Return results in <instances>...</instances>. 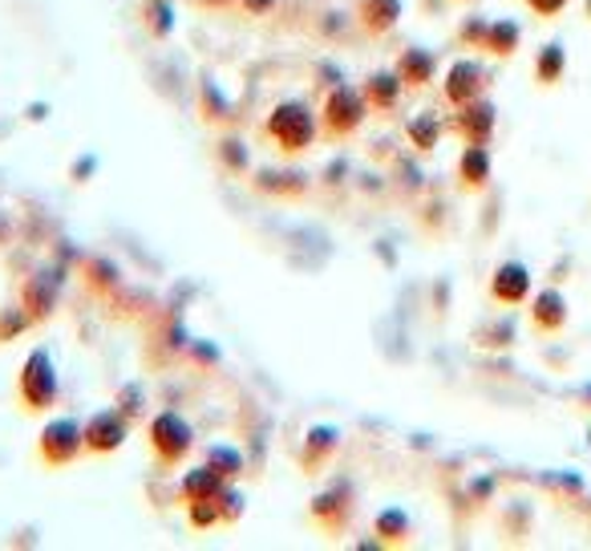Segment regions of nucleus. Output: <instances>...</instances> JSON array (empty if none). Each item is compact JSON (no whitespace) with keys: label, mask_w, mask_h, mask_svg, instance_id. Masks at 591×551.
Segmentation results:
<instances>
[{"label":"nucleus","mask_w":591,"mask_h":551,"mask_svg":"<svg viewBox=\"0 0 591 551\" xmlns=\"http://www.w3.org/2000/svg\"><path fill=\"white\" fill-rule=\"evenodd\" d=\"M264 134H268V142L276 151L296 158V154H304L316 146V139H321V114H316L309 102L288 98V102L271 106L268 122H264Z\"/></svg>","instance_id":"nucleus-1"},{"label":"nucleus","mask_w":591,"mask_h":551,"mask_svg":"<svg viewBox=\"0 0 591 551\" xmlns=\"http://www.w3.org/2000/svg\"><path fill=\"white\" fill-rule=\"evenodd\" d=\"M16 398L29 414H49L62 398V370L45 345L29 349V357L21 361V373H16Z\"/></svg>","instance_id":"nucleus-2"},{"label":"nucleus","mask_w":591,"mask_h":551,"mask_svg":"<svg viewBox=\"0 0 591 551\" xmlns=\"http://www.w3.org/2000/svg\"><path fill=\"white\" fill-rule=\"evenodd\" d=\"M369 114H373V106H369L365 90L348 86V81H336L333 90L324 93V102H321V130L336 142L353 139V134H357V130L369 122Z\"/></svg>","instance_id":"nucleus-3"},{"label":"nucleus","mask_w":591,"mask_h":551,"mask_svg":"<svg viewBox=\"0 0 591 551\" xmlns=\"http://www.w3.org/2000/svg\"><path fill=\"white\" fill-rule=\"evenodd\" d=\"M146 442H150V454L163 471H175L182 462L191 459L194 450V426L175 410H158L150 422H146Z\"/></svg>","instance_id":"nucleus-4"},{"label":"nucleus","mask_w":591,"mask_h":551,"mask_svg":"<svg viewBox=\"0 0 591 551\" xmlns=\"http://www.w3.org/2000/svg\"><path fill=\"white\" fill-rule=\"evenodd\" d=\"M37 454L49 471H62V466H74V462L86 454V422L69 418V414H57L49 422L41 426L37 434Z\"/></svg>","instance_id":"nucleus-5"},{"label":"nucleus","mask_w":591,"mask_h":551,"mask_svg":"<svg viewBox=\"0 0 591 551\" xmlns=\"http://www.w3.org/2000/svg\"><path fill=\"white\" fill-rule=\"evenodd\" d=\"M487 86H490V74L475 57H458V62L446 69V77H442V93H446V102H450L454 110L466 102H475V98H487Z\"/></svg>","instance_id":"nucleus-6"},{"label":"nucleus","mask_w":591,"mask_h":551,"mask_svg":"<svg viewBox=\"0 0 591 551\" xmlns=\"http://www.w3.org/2000/svg\"><path fill=\"white\" fill-rule=\"evenodd\" d=\"M130 438V418L122 410H98L86 422V454H118Z\"/></svg>","instance_id":"nucleus-7"},{"label":"nucleus","mask_w":591,"mask_h":551,"mask_svg":"<svg viewBox=\"0 0 591 551\" xmlns=\"http://www.w3.org/2000/svg\"><path fill=\"white\" fill-rule=\"evenodd\" d=\"M490 300L502 308H518L531 300V268L518 260H506L490 276Z\"/></svg>","instance_id":"nucleus-8"},{"label":"nucleus","mask_w":591,"mask_h":551,"mask_svg":"<svg viewBox=\"0 0 591 551\" xmlns=\"http://www.w3.org/2000/svg\"><path fill=\"white\" fill-rule=\"evenodd\" d=\"M494 126H499V110H494V102H487V98H475V102L458 106V114H454L450 122V130L462 142H490Z\"/></svg>","instance_id":"nucleus-9"},{"label":"nucleus","mask_w":591,"mask_h":551,"mask_svg":"<svg viewBox=\"0 0 591 551\" xmlns=\"http://www.w3.org/2000/svg\"><path fill=\"white\" fill-rule=\"evenodd\" d=\"M531 329L539 337H555L567 329V296L559 288H543L531 296Z\"/></svg>","instance_id":"nucleus-10"},{"label":"nucleus","mask_w":591,"mask_h":551,"mask_svg":"<svg viewBox=\"0 0 591 551\" xmlns=\"http://www.w3.org/2000/svg\"><path fill=\"white\" fill-rule=\"evenodd\" d=\"M401 13H405L401 0H357V4H353V16H357V25L365 29L369 37H386V33H393Z\"/></svg>","instance_id":"nucleus-11"},{"label":"nucleus","mask_w":591,"mask_h":551,"mask_svg":"<svg viewBox=\"0 0 591 551\" xmlns=\"http://www.w3.org/2000/svg\"><path fill=\"white\" fill-rule=\"evenodd\" d=\"M494 158H490V142H466L462 158H458V183L462 191H482L490 183Z\"/></svg>","instance_id":"nucleus-12"},{"label":"nucleus","mask_w":591,"mask_h":551,"mask_svg":"<svg viewBox=\"0 0 591 551\" xmlns=\"http://www.w3.org/2000/svg\"><path fill=\"white\" fill-rule=\"evenodd\" d=\"M393 69L401 74L405 90H422V86H430L437 77V57L430 49H422V45H413V49H401Z\"/></svg>","instance_id":"nucleus-13"},{"label":"nucleus","mask_w":591,"mask_h":551,"mask_svg":"<svg viewBox=\"0 0 591 551\" xmlns=\"http://www.w3.org/2000/svg\"><path fill=\"white\" fill-rule=\"evenodd\" d=\"M223 487H227V478L219 475L215 466H191L187 475H182V483H179V495L187 499V507L191 503H203V499H219L223 495Z\"/></svg>","instance_id":"nucleus-14"},{"label":"nucleus","mask_w":591,"mask_h":551,"mask_svg":"<svg viewBox=\"0 0 591 551\" xmlns=\"http://www.w3.org/2000/svg\"><path fill=\"white\" fill-rule=\"evenodd\" d=\"M360 90H365L373 110H393L401 102V93H405V81H401L398 69H377V74H369V81Z\"/></svg>","instance_id":"nucleus-15"},{"label":"nucleus","mask_w":591,"mask_h":551,"mask_svg":"<svg viewBox=\"0 0 591 551\" xmlns=\"http://www.w3.org/2000/svg\"><path fill=\"white\" fill-rule=\"evenodd\" d=\"M518 41H523V29L499 16V21H487V33H482V45L478 49H487L490 57H511L518 49Z\"/></svg>","instance_id":"nucleus-16"},{"label":"nucleus","mask_w":591,"mask_h":551,"mask_svg":"<svg viewBox=\"0 0 591 551\" xmlns=\"http://www.w3.org/2000/svg\"><path fill=\"white\" fill-rule=\"evenodd\" d=\"M336 447H341V430H333V426H312L309 438H304V454H300V462H304L309 471H316V466H324V462L333 459Z\"/></svg>","instance_id":"nucleus-17"},{"label":"nucleus","mask_w":591,"mask_h":551,"mask_svg":"<svg viewBox=\"0 0 591 551\" xmlns=\"http://www.w3.org/2000/svg\"><path fill=\"white\" fill-rule=\"evenodd\" d=\"M564 74H567V49L559 41H547L539 49V57H535V81L547 90V86H559Z\"/></svg>","instance_id":"nucleus-18"},{"label":"nucleus","mask_w":591,"mask_h":551,"mask_svg":"<svg viewBox=\"0 0 591 551\" xmlns=\"http://www.w3.org/2000/svg\"><path fill=\"white\" fill-rule=\"evenodd\" d=\"M207 466H215L219 475L232 483V478L244 475V454H239L235 447H223V442H219V447L207 450Z\"/></svg>","instance_id":"nucleus-19"},{"label":"nucleus","mask_w":591,"mask_h":551,"mask_svg":"<svg viewBox=\"0 0 591 551\" xmlns=\"http://www.w3.org/2000/svg\"><path fill=\"white\" fill-rule=\"evenodd\" d=\"M442 130L446 126H442L434 114H417L410 126H405V134H410V142L417 146V151H434L437 139H442Z\"/></svg>","instance_id":"nucleus-20"},{"label":"nucleus","mask_w":591,"mask_h":551,"mask_svg":"<svg viewBox=\"0 0 591 551\" xmlns=\"http://www.w3.org/2000/svg\"><path fill=\"white\" fill-rule=\"evenodd\" d=\"M377 536H381V543H398V539L410 536V515L398 511V507H389V511L377 515Z\"/></svg>","instance_id":"nucleus-21"},{"label":"nucleus","mask_w":591,"mask_h":551,"mask_svg":"<svg viewBox=\"0 0 591 551\" xmlns=\"http://www.w3.org/2000/svg\"><path fill=\"white\" fill-rule=\"evenodd\" d=\"M146 29L155 33V37H167L170 29H175V16H170V4L167 0H146Z\"/></svg>","instance_id":"nucleus-22"},{"label":"nucleus","mask_w":591,"mask_h":551,"mask_svg":"<svg viewBox=\"0 0 591 551\" xmlns=\"http://www.w3.org/2000/svg\"><path fill=\"white\" fill-rule=\"evenodd\" d=\"M29 324H33V317H29V308H4V321H0V345H9V341H16V337L25 333Z\"/></svg>","instance_id":"nucleus-23"},{"label":"nucleus","mask_w":591,"mask_h":551,"mask_svg":"<svg viewBox=\"0 0 591 551\" xmlns=\"http://www.w3.org/2000/svg\"><path fill=\"white\" fill-rule=\"evenodd\" d=\"M523 4H527V9L539 16V21H555V16L564 13L571 0H523Z\"/></svg>","instance_id":"nucleus-24"},{"label":"nucleus","mask_w":591,"mask_h":551,"mask_svg":"<svg viewBox=\"0 0 591 551\" xmlns=\"http://www.w3.org/2000/svg\"><path fill=\"white\" fill-rule=\"evenodd\" d=\"M219 154H227V163H232V167H239V163H244V158H247L244 142H239V139H227V142H223V151H219Z\"/></svg>","instance_id":"nucleus-25"},{"label":"nucleus","mask_w":591,"mask_h":551,"mask_svg":"<svg viewBox=\"0 0 591 551\" xmlns=\"http://www.w3.org/2000/svg\"><path fill=\"white\" fill-rule=\"evenodd\" d=\"M239 4H244L247 13H268L271 4H276V0H239Z\"/></svg>","instance_id":"nucleus-26"},{"label":"nucleus","mask_w":591,"mask_h":551,"mask_svg":"<svg viewBox=\"0 0 591 551\" xmlns=\"http://www.w3.org/2000/svg\"><path fill=\"white\" fill-rule=\"evenodd\" d=\"M203 9H219V4H232V0H199Z\"/></svg>","instance_id":"nucleus-27"},{"label":"nucleus","mask_w":591,"mask_h":551,"mask_svg":"<svg viewBox=\"0 0 591 551\" xmlns=\"http://www.w3.org/2000/svg\"><path fill=\"white\" fill-rule=\"evenodd\" d=\"M458 4H466V0H458Z\"/></svg>","instance_id":"nucleus-28"}]
</instances>
